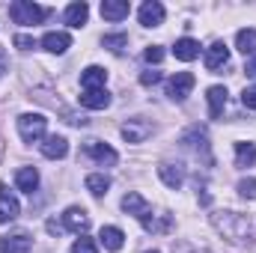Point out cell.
Wrapping results in <instances>:
<instances>
[{
    "label": "cell",
    "mask_w": 256,
    "mask_h": 253,
    "mask_svg": "<svg viewBox=\"0 0 256 253\" xmlns=\"http://www.w3.org/2000/svg\"><path fill=\"white\" fill-rule=\"evenodd\" d=\"M149 134H152V122H146V120H140V116L128 120L126 126H122V137H126L128 143H143Z\"/></svg>",
    "instance_id": "8"
},
{
    "label": "cell",
    "mask_w": 256,
    "mask_h": 253,
    "mask_svg": "<svg viewBox=\"0 0 256 253\" xmlns=\"http://www.w3.org/2000/svg\"><path fill=\"white\" fill-rule=\"evenodd\" d=\"M146 253H161V250H146Z\"/></svg>",
    "instance_id": "40"
},
{
    "label": "cell",
    "mask_w": 256,
    "mask_h": 253,
    "mask_svg": "<svg viewBox=\"0 0 256 253\" xmlns=\"http://www.w3.org/2000/svg\"><path fill=\"white\" fill-rule=\"evenodd\" d=\"M161 21H164V6L158 0H146L140 6V24L143 27H158Z\"/></svg>",
    "instance_id": "13"
},
{
    "label": "cell",
    "mask_w": 256,
    "mask_h": 253,
    "mask_svg": "<svg viewBox=\"0 0 256 253\" xmlns=\"http://www.w3.org/2000/svg\"><path fill=\"white\" fill-rule=\"evenodd\" d=\"M42 155L45 158H51V161H57V158H66V152H68V140H66L63 134H48L45 140H42Z\"/></svg>",
    "instance_id": "10"
},
{
    "label": "cell",
    "mask_w": 256,
    "mask_h": 253,
    "mask_svg": "<svg viewBox=\"0 0 256 253\" xmlns=\"http://www.w3.org/2000/svg\"><path fill=\"white\" fill-rule=\"evenodd\" d=\"M158 80H161V72H155V68H149V72L140 74V84H143V86H155Z\"/></svg>",
    "instance_id": "34"
},
{
    "label": "cell",
    "mask_w": 256,
    "mask_h": 253,
    "mask_svg": "<svg viewBox=\"0 0 256 253\" xmlns=\"http://www.w3.org/2000/svg\"><path fill=\"white\" fill-rule=\"evenodd\" d=\"M72 253H98V248H96L92 238H84V236H80V238L72 244Z\"/></svg>",
    "instance_id": "30"
},
{
    "label": "cell",
    "mask_w": 256,
    "mask_h": 253,
    "mask_svg": "<svg viewBox=\"0 0 256 253\" xmlns=\"http://www.w3.org/2000/svg\"><path fill=\"white\" fill-rule=\"evenodd\" d=\"M18 212H21L18 200H15V196H12L6 188H0V224L15 220V218H18Z\"/></svg>",
    "instance_id": "18"
},
{
    "label": "cell",
    "mask_w": 256,
    "mask_h": 253,
    "mask_svg": "<svg viewBox=\"0 0 256 253\" xmlns=\"http://www.w3.org/2000/svg\"><path fill=\"white\" fill-rule=\"evenodd\" d=\"M30 248H33V238L27 232H12L0 238V253H30Z\"/></svg>",
    "instance_id": "9"
},
{
    "label": "cell",
    "mask_w": 256,
    "mask_h": 253,
    "mask_svg": "<svg viewBox=\"0 0 256 253\" xmlns=\"http://www.w3.org/2000/svg\"><path fill=\"white\" fill-rule=\"evenodd\" d=\"M84 152H86L90 158H96L98 164H104V167H114V164L120 161L116 149H110V146H108V143H102V140H86Z\"/></svg>",
    "instance_id": "5"
},
{
    "label": "cell",
    "mask_w": 256,
    "mask_h": 253,
    "mask_svg": "<svg viewBox=\"0 0 256 253\" xmlns=\"http://www.w3.org/2000/svg\"><path fill=\"white\" fill-rule=\"evenodd\" d=\"M226 63H230L226 45H224V42H214V45L206 51V68H208V72H218V68H224Z\"/></svg>",
    "instance_id": "16"
},
{
    "label": "cell",
    "mask_w": 256,
    "mask_h": 253,
    "mask_svg": "<svg viewBox=\"0 0 256 253\" xmlns=\"http://www.w3.org/2000/svg\"><path fill=\"white\" fill-rule=\"evenodd\" d=\"M206 98H208V116L212 120H220L224 116V108H226V90L224 86H212Z\"/></svg>",
    "instance_id": "20"
},
{
    "label": "cell",
    "mask_w": 256,
    "mask_h": 253,
    "mask_svg": "<svg viewBox=\"0 0 256 253\" xmlns=\"http://www.w3.org/2000/svg\"><path fill=\"white\" fill-rule=\"evenodd\" d=\"M182 143L191 146V149H196V152H208V140H206V131H202V128H191V131L182 137Z\"/></svg>",
    "instance_id": "26"
},
{
    "label": "cell",
    "mask_w": 256,
    "mask_h": 253,
    "mask_svg": "<svg viewBox=\"0 0 256 253\" xmlns=\"http://www.w3.org/2000/svg\"><path fill=\"white\" fill-rule=\"evenodd\" d=\"M12 42H15V48H21V51H33V48H36V39H33V36H24V33H18Z\"/></svg>",
    "instance_id": "33"
},
{
    "label": "cell",
    "mask_w": 256,
    "mask_h": 253,
    "mask_svg": "<svg viewBox=\"0 0 256 253\" xmlns=\"http://www.w3.org/2000/svg\"><path fill=\"white\" fill-rule=\"evenodd\" d=\"M66 122H72V126H86L90 120H86L84 114H66Z\"/></svg>",
    "instance_id": "36"
},
{
    "label": "cell",
    "mask_w": 256,
    "mask_h": 253,
    "mask_svg": "<svg viewBox=\"0 0 256 253\" xmlns=\"http://www.w3.org/2000/svg\"><path fill=\"white\" fill-rule=\"evenodd\" d=\"M45 15H48V9H42V6H36V3H30V0H15V3L9 6V18H12L15 24L33 27V24H39Z\"/></svg>",
    "instance_id": "2"
},
{
    "label": "cell",
    "mask_w": 256,
    "mask_h": 253,
    "mask_svg": "<svg viewBox=\"0 0 256 253\" xmlns=\"http://www.w3.org/2000/svg\"><path fill=\"white\" fill-rule=\"evenodd\" d=\"M104 80H108V72H104L102 66H90V68H84V74H80L84 92H90V90H104Z\"/></svg>",
    "instance_id": "14"
},
{
    "label": "cell",
    "mask_w": 256,
    "mask_h": 253,
    "mask_svg": "<svg viewBox=\"0 0 256 253\" xmlns=\"http://www.w3.org/2000/svg\"><path fill=\"white\" fill-rule=\"evenodd\" d=\"M194 84H196V78H194L191 72H176V74L167 80V96H170L173 102H185V98L191 96Z\"/></svg>",
    "instance_id": "4"
},
{
    "label": "cell",
    "mask_w": 256,
    "mask_h": 253,
    "mask_svg": "<svg viewBox=\"0 0 256 253\" xmlns=\"http://www.w3.org/2000/svg\"><path fill=\"white\" fill-rule=\"evenodd\" d=\"M98 238H102V244L108 248V250H122V244H126V236H122V230L120 226H102V232H98Z\"/></svg>",
    "instance_id": "23"
},
{
    "label": "cell",
    "mask_w": 256,
    "mask_h": 253,
    "mask_svg": "<svg viewBox=\"0 0 256 253\" xmlns=\"http://www.w3.org/2000/svg\"><path fill=\"white\" fill-rule=\"evenodd\" d=\"M128 12H131L128 0H104L102 3V15L108 21H122V18H128Z\"/></svg>",
    "instance_id": "21"
},
{
    "label": "cell",
    "mask_w": 256,
    "mask_h": 253,
    "mask_svg": "<svg viewBox=\"0 0 256 253\" xmlns=\"http://www.w3.org/2000/svg\"><path fill=\"white\" fill-rule=\"evenodd\" d=\"M238 194H242L244 200H254L256 196V179H242V182H238Z\"/></svg>",
    "instance_id": "31"
},
{
    "label": "cell",
    "mask_w": 256,
    "mask_h": 253,
    "mask_svg": "<svg viewBox=\"0 0 256 253\" xmlns=\"http://www.w3.org/2000/svg\"><path fill=\"white\" fill-rule=\"evenodd\" d=\"M122 212H126V214H134V218H140V220H143L152 208H149V202H146L137 190H128L126 196H122Z\"/></svg>",
    "instance_id": "12"
},
{
    "label": "cell",
    "mask_w": 256,
    "mask_h": 253,
    "mask_svg": "<svg viewBox=\"0 0 256 253\" xmlns=\"http://www.w3.org/2000/svg\"><path fill=\"white\" fill-rule=\"evenodd\" d=\"M63 230H68V232H86L90 230V214L80 208V206H72V208H66L63 214Z\"/></svg>",
    "instance_id": "6"
},
{
    "label": "cell",
    "mask_w": 256,
    "mask_h": 253,
    "mask_svg": "<svg viewBox=\"0 0 256 253\" xmlns=\"http://www.w3.org/2000/svg\"><path fill=\"white\" fill-rule=\"evenodd\" d=\"M45 128H48V120L42 114H21L18 116V134L24 143H36L45 137Z\"/></svg>",
    "instance_id": "3"
},
{
    "label": "cell",
    "mask_w": 256,
    "mask_h": 253,
    "mask_svg": "<svg viewBox=\"0 0 256 253\" xmlns=\"http://www.w3.org/2000/svg\"><path fill=\"white\" fill-rule=\"evenodd\" d=\"M68 45H72V36H68V33H60V30H51V33H45V39H42V48L51 51V54H66Z\"/></svg>",
    "instance_id": "15"
},
{
    "label": "cell",
    "mask_w": 256,
    "mask_h": 253,
    "mask_svg": "<svg viewBox=\"0 0 256 253\" xmlns=\"http://www.w3.org/2000/svg\"><path fill=\"white\" fill-rule=\"evenodd\" d=\"M158 176H161V182L170 190H179L185 185V167L182 164H161L158 167Z\"/></svg>",
    "instance_id": "11"
},
{
    "label": "cell",
    "mask_w": 256,
    "mask_h": 253,
    "mask_svg": "<svg viewBox=\"0 0 256 253\" xmlns=\"http://www.w3.org/2000/svg\"><path fill=\"white\" fill-rule=\"evenodd\" d=\"M173 54H176V60H182V63H191L200 57V42L191 39V36H185V39H179L176 45H173Z\"/></svg>",
    "instance_id": "17"
},
{
    "label": "cell",
    "mask_w": 256,
    "mask_h": 253,
    "mask_svg": "<svg viewBox=\"0 0 256 253\" xmlns=\"http://www.w3.org/2000/svg\"><path fill=\"white\" fill-rule=\"evenodd\" d=\"M242 102H244V108H254V110H256V86H244Z\"/></svg>",
    "instance_id": "35"
},
{
    "label": "cell",
    "mask_w": 256,
    "mask_h": 253,
    "mask_svg": "<svg viewBox=\"0 0 256 253\" xmlns=\"http://www.w3.org/2000/svg\"><path fill=\"white\" fill-rule=\"evenodd\" d=\"M140 224H143V230L152 232V236H167V232H173V214H167V212H164V214H152V212H149Z\"/></svg>",
    "instance_id": "7"
},
{
    "label": "cell",
    "mask_w": 256,
    "mask_h": 253,
    "mask_svg": "<svg viewBox=\"0 0 256 253\" xmlns=\"http://www.w3.org/2000/svg\"><path fill=\"white\" fill-rule=\"evenodd\" d=\"M212 226H214L224 238H230V242H236V244L254 242L256 238V220L248 218V214H238V212H214V214H212Z\"/></svg>",
    "instance_id": "1"
},
{
    "label": "cell",
    "mask_w": 256,
    "mask_h": 253,
    "mask_svg": "<svg viewBox=\"0 0 256 253\" xmlns=\"http://www.w3.org/2000/svg\"><path fill=\"white\" fill-rule=\"evenodd\" d=\"M143 57H146V63H161V60H164V48H161V45H149V48L143 51Z\"/></svg>",
    "instance_id": "32"
},
{
    "label": "cell",
    "mask_w": 256,
    "mask_h": 253,
    "mask_svg": "<svg viewBox=\"0 0 256 253\" xmlns=\"http://www.w3.org/2000/svg\"><path fill=\"white\" fill-rule=\"evenodd\" d=\"M78 102H80L86 110H104V108L110 104V96H108V90H90V92H84Z\"/></svg>",
    "instance_id": "19"
},
{
    "label": "cell",
    "mask_w": 256,
    "mask_h": 253,
    "mask_svg": "<svg viewBox=\"0 0 256 253\" xmlns=\"http://www.w3.org/2000/svg\"><path fill=\"white\" fill-rule=\"evenodd\" d=\"M256 161V143H236V164L238 167H254Z\"/></svg>",
    "instance_id": "25"
},
{
    "label": "cell",
    "mask_w": 256,
    "mask_h": 253,
    "mask_svg": "<svg viewBox=\"0 0 256 253\" xmlns=\"http://www.w3.org/2000/svg\"><path fill=\"white\" fill-rule=\"evenodd\" d=\"M102 45L108 51H114V54H122L126 45H128V36L126 33H108V36H102Z\"/></svg>",
    "instance_id": "29"
},
{
    "label": "cell",
    "mask_w": 256,
    "mask_h": 253,
    "mask_svg": "<svg viewBox=\"0 0 256 253\" xmlns=\"http://www.w3.org/2000/svg\"><path fill=\"white\" fill-rule=\"evenodd\" d=\"M45 230H48L51 236H57V238L63 236V224H57V220H48V224H45Z\"/></svg>",
    "instance_id": "37"
},
{
    "label": "cell",
    "mask_w": 256,
    "mask_h": 253,
    "mask_svg": "<svg viewBox=\"0 0 256 253\" xmlns=\"http://www.w3.org/2000/svg\"><path fill=\"white\" fill-rule=\"evenodd\" d=\"M15 185H18V190H24V194H33V190L39 188V173H36V167H21V170L15 173Z\"/></svg>",
    "instance_id": "22"
},
{
    "label": "cell",
    "mask_w": 256,
    "mask_h": 253,
    "mask_svg": "<svg viewBox=\"0 0 256 253\" xmlns=\"http://www.w3.org/2000/svg\"><path fill=\"white\" fill-rule=\"evenodd\" d=\"M244 72H248V78H256V60H250V63L244 66Z\"/></svg>",
    "instance_id": "38"
},
{
    "label": "cell",
    "mask_w": 256,
    "mask_h": 253,
    "mask_svg": "<svg viewBox=\"0 0 256 253\" xmlns=\"http://www.w3.org/2000/svg\"><path fill=\"white\" fill-rule=\"evenodd\" d=\"M110 188V179L104 176V173H92V176H86V190L92 194V196H104Z\"/></svg>",
    "instance_id": "27"
},
{
    "label": "cell",
    "mask_w": 256,
    "mask_h": 253,
    "mask_svg": "<svg viewBox=\"0 0 256 253\" xmlns=\"http://www.w3.org/2000/svg\"><path fill=\"white\" fill-rule=\"evenodd\" d=\"M6 68H9V66H6V51H3V48H0V74H3V72H6Z\"/></svg>",
    "instance_id": "39"
},
{
    "label": "cell",
    "mask_w": 256,
    "mask_h": 253,
    "mask_svg": "<svg viewBox=\"0 0 256 253\" xmlns=\"http://www.w3.org/2000/svg\"><path fill=\"white\" fill-rule=\"evenodd\" d=\"M86 18H90V6H86V3H72V6L66 9V24H68V27H84Z\"/></svg>",
    "instance_id": "24"
},
{
    "label": "cell",
    "mask_w": 256,
    "mask_h": 253,
    "mask_svg": "<svg viewBox=\"0 0 256 253\" xmlns=\"http://www.w3.org/2000/svg\"><path fill=\"white\" fill-rule=\"evenodd\" d=\"M236 45H238L242 54H256V30H238Z\"/></svg>",
    "instance_id": "28"
}]
</instances>
